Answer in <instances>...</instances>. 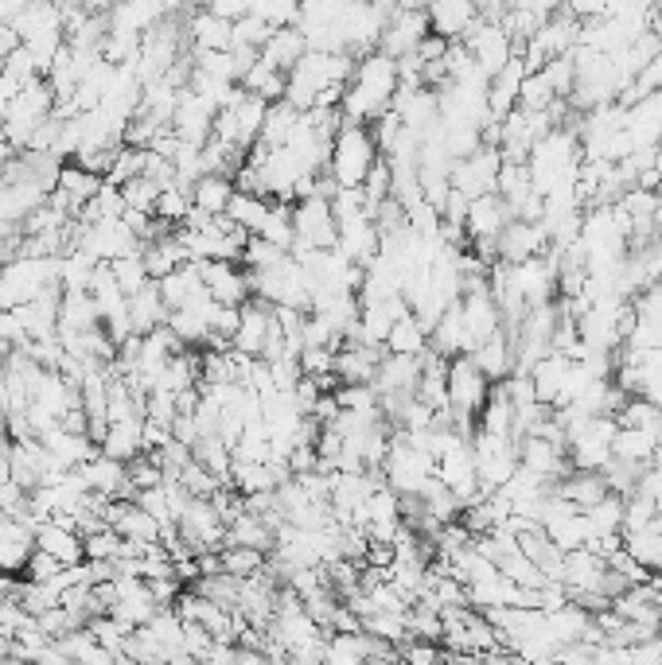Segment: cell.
<instances>
[{"mask_svg": "<svg viewBox=\"0 0 662 665\" xmlns=\"http://www.w3.org/2000/svg\"><path fill=\"white\" fill-rule=\"evenodd\" d=\"M86 627H90V634H94V639H98L102 646H106L114 657H121V650H126V639H129V634H133V627H126V622H117L109 611H106V615H94V619H90Z\"/></svg>", "mask_w": 662, "mask_h": 665, "instance_id": "cell-47", "label": "cell"}, {"mask_svg": "<svg viewBox=\"0 0 662 665\" xmlns=\"http://www.w3.org/2000/svg\"><path fill=\"white\" fill-rule=\"evenodd\" d=\"M569 366H574V358L561 355V351H549L546 358H537L534 370H530V378H534V393L542 405L557 408V401H561V390H565V373H569Z\"/></svg>", "mask_w": 662, "mask_h": 665, "instance_id": "cell-24", "label": "cell"}, {"mask_svg": "<svg viewBox=\"0 0 662 665\" xmlns=\"http://www.w3.org/2000/svg\"><path fill=\"white\" fill-rule=\"evenodd\" d=\"M549 249V230L546 222H522V218H510L503 226V234L495 238V253L499 261L507 265H519L527 258H537V253H546Z\"/></svg>", "mask_w": 662, "mask_h": 665, "instance_id": "cell-13", "label": "cell"}, {"mask_svg": "<svg viewBox=\"0 0 662 665\" xmlns=\"http://www.w3.org/2000/svg\"><path fill=\"white\" fill-rule=\"evenodd\" d=\"M269 323H273V304L250 296V300L243 304L238 331H234V351H243V355H261V346H265V335H269Z\"/></svg>", "mask_w": 662, "mask_h": 665, "instance_id": "cell-20", "label": "cell"}, {"mask_svg": "<svg viewBox=\"0 0 662 665\" xmlns=\"http://www.w3.org/2000/svg\"><path fill=\"white\" fill-rule=\"evenodd\" d=\"M20 90H24V82H20L16 74H9V71H4V67H0V109L9 106V102L16 98Z\"/></svg>", "mask_w": 662, "mask_h": 665, "instance_id": "cell-59", "label": "cell"}, {"mask_svg": "<svg viewBox=\"0 0 662 665\" xmlns=\"http://www.w3.org/2000/svg\"><path fill=\"white\" fill-rule=\"evenodd\" d=\"M659 144H662V141H659Z\"/></svg>", "mask_w": 662, "mask_h": 665, "instance_id": "cell-64", "label": "cell"}, {"mask_svg": "<svg viewBox=\"0 0 662 665\" xmlns=\"http://www.w3.org/2000/svg\"><path fill=\"white\" fill-rule=\"evenodd\" d=\"M519 463L527 471H534V475H542L546 483H557L561 475L574 471V463H569V448H565V443L546 440V436H522Z\"/></svg>", "mask_w": 662, "mask_h": 665, "instance_id": "cell-16", "label": "cell"}, {"mask_svg": "<svg viewBox=\"0 0 662 665\" xmlns=\"http://www.w3.org/2000/svg\"><path fill=\"white\" fill-rule=\"evenodd\" d=\"M12 634H4V630H0V662H4V657H12Z\"/></svg>", "mask_w": 662, "mask_h": 665, "instance_id": "cell-61", "label": "cell"}, {"mask_svg": "<svg viewBox=\"0 0 662 665\" xmlns=\"http://www.w3.org/2000/svg\"><path fill=\"white\" fill-rule=\"evenodd\" d=\"M565 9L574 12L577 20H596V16H604L608 0H565Z\"/></svg>", "mask_w": 662, "mask_h": 665, "instance_id": "cell-58", "label": "cell"}, {"mask_svg": "<svg viewBox=\"0 0 662 665\" xmlns=\"http://www.w3.org/2000/svg\"><path fill=\"white\" fill-rule=\"evenodd\" d=\"M584 518H589L592 525V537H619V533H624V495L608 490L600 502H592L589 510H584Z\"/></svg>", "mask_w": 662, "mask_h": 665, "instance_id": "cell-40", "label": "cell"}, {"mask_svg": "<svg viewBox=\"0 0 662 665\" xmlns=\"http://www.w3.org/2000/svg\"><path fill=\"white\" fill-rule=\"evenodd\" d=\"M223 545H253L261 553H273V525L258 514H238L230 525H226V542Z\"/></svg>", "mask_w": 662, "mask_h": 665, "instance_id": "cell-39", "label": "cell"}, {"mask_svg": "<svg viewBox=\"0 0 662 665\" xmlns=\"http://www.w3.org/2000/svg\"><path fill=\"white\" fill-rule=\"evenodd\" d=\"M386 351H390V355H425V351H429V331H425V323L410 311V316L394 320V328L386 335Z\"/></svg>", "mask_w": 662, "mask_h": 665, "instance_id": "cell-38", "label": "cell"}, {"mask_svg": "<svg viewBox=\"0 0 662 665\" xmlns=\"http://www.w3.org/2000/svg\"><path fill=\"white\" fill-rule=\"evenodd\" d=\"M475 428H484V432L510 436V428H515V405H510V397L503 393V385H492V397H487V405L480 408V417H475Z\"/></svg>", "mask_w": 662, "mask_h": 665, "instance_id": "cell-43", "label": "cell"}, {"mask_svg": "<svg viewBox=\"0 0 662 665\" xmlns=\"http://www.w3.org/2000/svg\"><path fill=\"white\" fill-rule=\"evenodd\" d=\"M386 346H370V343H343L335 351V378L340 382H375L378 363H382Z\"/></svg>", "mask_w": 662, "mask_h": 665, "instance_id": "cell-21", "label": "cell"}, {"mask_svg": "<svg viewBox=\"0 0 662 665\" xmlns=\"http://www.w3.org/2000/svg\"><path fill=\"white\" fill-rule=\"evenodd\" d=\"M129 320H133V335H149L168 320V304L161 296V284L149 281L141 293L129 296Z\"/></svg>", "mask_w": 662, "mask_h": 665, "instance_id": "cell-27", "label": "cell"}, {"mask_svg": "<svg viewBox=\"0 0 662 665\" xmlns=\"http://www.w3.org/2000/svg\"><path fill=\"white\" fill-rule=\"evenodd\" d=\"M335 222H340V241H335V249H340L347 261L367 269L370 261L378 258V249H382V234H378L370 211L347 214V218H335Z\"/></svg>", "mask_w": 662, "mask_h": 665, "instance_id": "cell-14", "label": "cell"}, {"mask_svg": "<svg viewBox=\"0 0 662 665\" xmlns=\"http://www.w3.org/2000/svg\"><path fill=\"white\" fill-rule=\"evenodd\" d=\"M293 226L296 238L288 246L293 249H335L340 241V222H335V211H331V199L323 195H305L293 203Z\"/></svg>", "mask_w": 662, "mask_h": 665, "instance_id": "cell-7", "label": "cell"}, {"mask_svg": "<svg viewBox=\"0 0 662 665\" xmlns=\"http://www.w3.org/2000/svg\"><path fill=\"white\" fill-rule=\"evenodd\" d=\"M12 479V460H9V448H0V483Z\"/></svg>", "mask_w": 662, "mask_h": 665, "instance_id": "cell-60", "label": "cell"}, {"mask_svg": "<svg viewBox=\"0 0 662 665\" xmlns=\"http://www.w3.org/2000/svg\"><path fill=\"white\" fill-rule=\"evenodd\" d=\"M472 455H475V471H480V490H484V495H495V490L519 471V440H515V436L475 428Z\"/></svg>", "mask_w": 662, "mask_h": 665, "instance_id": "cell-6", "label": "cell"}, {"mask_svg": "<svg viewBox=\"0 0 662 665\" xmlns=\"http://www.w3.org/2000/svg\"><path fill=\"white\" fill-rule=\"evenodd\" d=\"M557 495H565L574 506H581V510H589L592 502H600V498L608 495V483H604V475L600 471H569V475H561L557 479Z\"/></svg>", "mask_w": 662, "mask_h": 665, "instance_id": "cell-33", "label": "cell"}, {"mask_svg": "<svg viewBox=\"0 0 662 665\" xmlns=\"http://www.w3.org/2000/svg\"><path fill=\"white\" fill-rule=\"evenodd\" d=\"M234 195V179L223 176V171H206L191 183V206L206 214H226V203Z\"/></svg>", "mask_w": 662, "mask_h": 665, "instance_id": "cell-35", "label": "cell"}, {"mask_svg": "<svg viewBox=\"0 0 662 665\" xmlns=\"http://www.w3.org/2000/svg\"><path fill=\"white\" fill-rule=\"evenodd\" d=\"M141 261H144V273H149V281H164L168 273H176L179 265H184V246H179L176 230L172 234H161V238L144 241L141 246Z\"/></svg>", "mask_w": 662, "mask_h": 665, "instance_id": "cell-28", "label": "cell"}, {"mask_svg": "<svg viewBox=\"0 0 662 665\" xmlns=\"http://www.w3.org/2000/svg\"><path fill=\"white\" fill-rule=\"evenodd\" d=\"M515 218L510 214V206H507V199L499 195V191H487V195H480V199H472L468 203V218H464V230H468V238H499L503 234V226Z\"/></svg>", "mask_w": 662, "mask_h": 665, "instance_id": "cell-18", "label": "cell"}, {"mask_svg": "<svg viewBox=\"0 0 662 665\" xmlns=\"http://www.w3.org/2000/svg\"><path fill=\"white\" fill-rule=\"evenodd\" d=\"M464 47L487 79H495V74L515 59V39L507 36V27H503L499 20H487V16H480L464 32Z\"/></svg>", "mask_w": 662, "mask_h": 665, "instance_id": "cell-9", "label": "cell"}, {"mask_svg": "<svg viewBox=\"0 0 662 665\" xmlns=\"http://www.w3.org/2000/svg\"><path fill=\"white\" fill-rule=\"evenodd\" d=\"M429 27L445 39H464L468 27L480 20V0H433L429 9Z\"/></svg>", "mask_w": 662, "mask_h": 665, "instance_id": "cell-19", "label": "cell"}, {"mask_svg": "<svg viewBox=\"0 0 662 665\" xmlns=\"http://www.w3.org/2000/svg\"><path fill=\"white\" fill-rule=\"evenodd\" d=\"M624 549L647 568V572H662V525L647 522L639 530H624Z\"/></svg>", "mask_w": 662, "mask_h": 665, "instance_id": "cell-34", "label": "cell"}, {"mask_svg": "<svg viewBox=\"0 0 662 665\" xmlns=\"http://www.w3.org/2000/svg\"><path fill=\"white\" fill-rule=\"evenodd\" d=\"M402 86L398 79V59H390L386 51H367L355 59V71L343 90V121L375 124L386 109L394 106V94Z\"/></svg>", "mask_w": 662, "mask_h": 665, "instance_id": "cell-1", "label": "cell"}, {"mask_svg": "<svg viewBox=\"0 0 662 665\" xmlns=\"http://www.w3.org/2000/svg\"><path fill=\"white\" fill-rule=\"evenodd\" d=\"M382 475H386V487L398 490V495H421V487L437 475V455L429 448H421L405 436V428H398L390 436V448H386V460H382Z\"/></svg>", "mask_w": 662, "mask_h": 665, "instance_id": "cell-5", "label": "cell"}, {"mask_svg": "<svg viewBox=\"0 0 662 665\" xmlns=\"http://www.w3.org/2000/svg\"><path fill=\"white\" fill-rule=\"evenodd\" d=\"M156 284H161V296H164V304H168V311L172 308H188L199 293H206V284H203V276H199L196 261H184L176 273H168L164 281H156Z\"/></svg>", "mask_w": 662, "mask_h": 665, "instance_id": "cell-32", "label": "cell"}, {"mask_svg": "<svg viewBox=\"0 0 662 665\" xmlns=\"http://www.w3.org/2000/svg\"><path fill=\"white\" fill-rule=\"evenodd\" d=\"M472 363L480 366V370H484L492 382H503V378H510V373H515V346H510L507 331H495L492 339H484V343L475 346Z\"/></svg>", "mask_w": 662, "mask_h": 665, "instance_id": "cell-29", "label": "cell"}, {"mask_svg": "<svg viewBox=\"0 0 662 665\" xmlns=\"http://www.w3.org/2000/svg\"><path fill=\"white\" fill-rule=\"evenodd\" d=\"M378 156H382V152H378L375 129L358 121H343L335 141H331L328 171L340 187H363V179H367V171L378 164Z\"/></svg>", "mask_w": 662, "mask_h": 665, "instance_id": "cell-3", "label": "cell"}, {"mask_svg": "<svg viewBox=\"0 0 662 665\" xmlns=\"http://www.w3.org/2000/svg\"><path fill=\"white\" fill-rule=\"evenodd\" d=\"M24 323H20V316L12 308H0V343H12L20 346L24 343Z\"/></svg>", "mask_w": 662, "mask_h": 665, "instance_id": "cell-56", "label": "cell"}, {"mask_svg": "<svg viewBox=\"0 0 662 665\" xmlns=\"http://www.w3.org/2000/svg\"><path fill=\"white\" fill-rule=\"evenodd\" d=\"M59 560L51 557V553H44V549H32V557H27V565H24V572H27V580H39V584H47V580H55L59 577Z\"/></svg>", "mask_w": 662, "mask_h": 665, "instance_id": "cell-55", "label": "cell"}, {"mask_svg": "<svg viewBox=\"0 0 662 665\" xmlns=\"http://www.w3.org/2000/svg\"><path fill=\"white\" fill-rule=\"evenodd\" d=\"M137 502L149 510V514L161 522V530L164 525H176V514H172V502H168V487H149V490H137Z\"/></svg>", "mask_w": 662, "mask_h": 665, "instance_id": "cell-54", "label": "cell"}, {"mask_svg": "<svg viewBox=\"0 0 662 665\" xmlns=\"http://www.w3.org/2000/svg\"><path fill=\"white\" fill-rule=\"evenodd\" d=\"M86 4H90L94 12H109L114 4H121V0H86Z\"/></svg>", "mask_w": 662, "mask_h": 665, "instance_id": "cell-62", "label": "cell"}, {"mask_svg": "<svg viewBox=\"0 0 662 665\" xmlns=\"http://www.w3.org/2000/svg\"><path fill=\"white\" fill-rule=\"evenodd\" d=\"M109 269H114L117 284H121V293H126V296L141 293L144 284H149V273H144L141 253H126V258H114V261H109Z\"/></svg>", "mask_w": 662, "mask_h": 665, "instance_id": "cell-49", "label": "cell"}, {"mask_svg": "<svg viewBox=\"0 0 662 665\" xmlns=\"http://www.w3.org/2000/svg\"><path fill=\"white\" fill-rule=\"evenodd\" d=\"M429 12L425 9H410V4H398L390 16H386L382 39H378V51H386L390 59H402V55H413L417 44L429 36Z\"/></svg>", "mask_w": 662, "mask_h": 665, "instance_id": "cell-11", "label": "cell"}, {"mask_svg": "<svg viewBox=\"0 0 662 665\" xmlns=\"http://www.w3.org/2000/svg\"><path fill=\"white\" fill-rule=\"evenodd\" d=\"M36 549L51 553L59 565H79V560H86V549H82V533L79 530H67V525H59L55 518H47V522L36 530Z\"/></svg>", "mask_w": 662, "mask_h": 665, "instance_id": "cell-25", "label": "cell"}, {"mask_svg": "<svg viewBox=\"0 0 662 665\" xmlns=\"http://www.w3.org/2000/svg\"><path fill=\"white\" fill-rule=\"evenodd\" d=\"M199 276H203L206 293L215 296L218 304H230V308H243L250 300V273H246L243 261H196Z\"/></svg>", "mask_w": 662, "mask_h": 665, "instance_id": "cell-12", "label": "cell"}, {"mask_svg": "<svg viewBox=\"0 0 662 665\" xmlns=\"http://www.w3.org/2000/svg\"><path fill=\"white\" fill-rule=\"evenodd\" d=\"M164 187L156 183V179L149 176H133L129 183H121V195H126V203L133 206V211H144V214H153L156 211V199H161Z\"/></svg>", "mask_w": 662, "mask_h": 665, "instance_id": "cell-50", "label": "cell"}, {"mask_svg": "<svg viewBox=\"0 0 662 665\" xmlns=\"http://www.w3.org/2000/svg\"><path fill=\"white\" fill-rule=\"evenodd\" d=\"M102 452L114 455V460L129 463L144 452V417H129V420H109V432L102 440Z\"/></svg>", "mask_w": 662, "mask_h": 665, "instance_id": "cell-31", "label": "cell"}, {"mask_svg": "<svg viewBox=\"0 0 662 665\" xmlns=\"http://www.w3.org/2000/svg\"><path fill=\"white\" fill-rule=\"evenodd\" d=\"M0 67H4V47H0Z\"/></svg>", "mask_w": 662, "mask_h": 665, "instance_id": "cell-63", "label": "cell"}, {"mask_svg": "<svg viewBox=\"0 0 662 665\" xmlns=\"http://www.w3.org/2000/svg\"><path fill=\"white\" fill-rule=\"evenodd\" d=\"M94 269H98V258L86 253V249H67V253H59V284H63V288H86L90 293Z\"/></svg>", "mask_w": 662, "mask_h": 665, "instance_id": "cell-44", "label": "cell"}, {"mask_svg": "<svg viewBox=\"0 0 662 665\" xmlns=\"http://www.w3.org/2000/svg\"><path fill=\"white\" fill-rule=\"evenodd\" d=\"M448 44H452V39H445V36H437V32H429V36H425V39L417 44V51H413V55H417L421 62H440V59H445V51H448Z\"/></svg>", "mask_w": 662, "mask_h": 665, "instance_id": "cell-57", "label": "cell"}, {"mask_svg": "<svg viewBox=\"0 0 662 665\" xmlns=\"http://www.w3.org/2000/svg\"><path fill=\"white\" fill-rule=\"evenodd\" d=\"M36 549V533L20 518H0V572H20Z\"/></svg>", "mask_w": 662, "mask_h": 665, "instance_id": "cell-23", "label": "cell"}, {"mask_svg": "<svg viewBox=\"0 0 662 665\" xmlns=\"http://www.w3.org/2000/svg\"><path fill=\"white\" fill-rule=\"evenodd\" d=\"M188 211H191V191H184V187H164L161 191V199H156V218H164V222H172V226H179V222L188 218Z\"/></svg>", "mask_w": 662, "mask_h": 665, "instance_id": "cell-52", "label": "cell"}, {"mask_svg": "<svg viewBox=\"0 0 662 665\" xmlns=\"http://www.w3.org/2000/svg\"><path fill=\"white\" fill-rule=\"evenodd\" d=\"M654 448H659V436L647 432V428H619L616 440H612V455L631 463H651Z\"/></svg>", "mask_w": 662, "mask_h": 665, "instance_id": "cell-41", "label": "cell"}, {"mask_svg": "<svg viewBox=\"0 0 662 665\" xmlns=\"http://www.w3.org/2000/svg\"><path fill=\"white\" fill-rule=\"evenodd\" d=\"M102 328V308L86 288H63L59 300V331H90Z\"/></svg>", "mask_w": 662, "mask_h": 665, "instance_id": "cell-26", "label": "cell"}, {"mask_svg": "<svg viewBox=\"0 0 662 665\" xmlns=\"http://www.w3.org/2000/svg\"><path fill=\"white\" fill-rule=\"evenodd\" d=\"M288 249L273 246V241L261 238V234H250V241H246V249H243V265L246 269H273Z\"/></svg>", "mask_w": 662, "mask_h": 665, "instance_id": "cell-53", "label": "cell"}, {"mask_svg": "<svg viewBox=\"0 0 662 665\" xmlns=\"http://www.w3.org/2000/svg\"><path fill=\"white\" fill-rule=\"evenodd\" d=\"M429 346L445 358L472 355V351H475V339H472V331H468V320H464V308H460V300L448 304V308L440 311V320L433 323V331H429Z\"/></svg>", "mask_w": 662, "mask_h": 665, "instance_id": "cell-17", "label": "cell"}, {"mask_svg": "<svg viewBox=\"0 0 662 665\" xmlns=\"http://www.w3.org/2000/svg\"><path fill=\"white\" fill-rule=\"evenodd\" d=\"M285 82H288V74L285 71H277L273 62H265V59H258L246 71V79H243V86L250 90V94H258V98H265V102H277V98H285Z\"/></svg>", "mask_w": 662, "mask_h": 665, "instance_id": "cell-42", "label": "cell"}, {"mask_svg": "<svg viewBox=\"0 0 662 665\" xmlns=\"http://www.w3.org/2000/svg\"><path fill=\"white\" fill-rule=\"evenodd\" d=\"M499 168H503V152L499 144H480L475 152L452 161V187L464 191L468 199H480L487 191H495V179H499Z\"/></svg>", "mask_w": 662, "mask_h": 665, "instance_id": "cell-10", "label": "cell"}, {"mask_svg": "<svg viewBox=\"0 0 662 665\" xmlns=\"http://www.w3.org/2000/svg\"><path fill=\"white\" fill-rule=\"evenodd\" d=\"M230 27L234 20L218 16V12L203 9L188 16V39L196 47H230Z\"/></svg>", "mask_w": 662, "mask_h": 665, "instance_id": "cell-37", "label": "cell"}, {"mask_svg": "<svg viewBox=\"0 0 662 665\" xmlns=\"http://www.w3.org/2000/svg\"><path fill=\"white\" fill-rule=\"evenodd\" d=\"M215 114H218L215 102H206L203 94H196L191 86H184L179 90L176 114H172V129H176L184 141L206 144L211 141V129H215Z\"/></svg>", "mask_w": 662, "mask_h": 665, "instance_id": "cell-15", "label": "cell"}, {"mask_svg": "<svg viewBox=\"0 0 662 665\" xmlns=\"http://www.w3.org/2000/svg\"><path fill=\"white\" fill-rule=\"evenodd\" d=\"M308 51V39H305V32L296 24H285V27H277L273 36H269V44L261 47V59L265 62H273L277 71H293L296 62H300V55Z\"/></svg>", "mask_w": 662, "mask_h": 665, "instance_id": "cell-30", "label": "cell"}, {"mask_svg": "<svg viewBox=\"0 0 662 665\" xmlns=\"http://www.w3.org/2000/svg\"><path fill=\"white\" fill-rule=\"evenodd\" d=\"M277 27L269 24V20H261V16H253V12H243V16L234 20V27H230V44H243V47H265L269 44V36H273Z\"/></svg>", "mask_w": 662, "mask_h": 665, "instance_id": "cell-48", "label": "cell"}, {"mask_svg": "<svg viewBox=\"0 0 662 665\" xmlns=\"http://www.w3.org/2000/svg\"><path fill=\"white\" fill-rule=\"evenodd\" d=\"M492 378L472 363V355L448 358V408H452V425L457 432L472 436V420L492 397Z\"/></svg>", "mask_w": 662, "mask_h": 665, "instance_id": "cell-4", "label": "cell"}, {"mask_svg": "<svg viewBox=\"0 0 662 665\" xmlns=\"http://www.w3.org/2000/svg\"><path fill=\"white\" fill-rule=\"evenodd\" d=\"M351 71H355V55H347V51H312V47H308V51L300 55V62L288 71L285 102H293L296 109H312L323 90L347 82Z\"/></svg>", "mask_w": 662, "mask_h": 665, "instance_id": "cell-2", "label": "cell"}, {"mask_svg": "<svg viewBox=\"0 0 662 665\" xmlns=\"http://www.w3.org/2000/svg\"><path fill=\"white\" fill-rule=\"evenodd\" d=\"M527 71H530L527 59L515 51V59H510L507 67H503V71L492 79V86H487V102H492L495 121H503L510 109L519 106V90H522V79H527Z\"/></svg>", "mask_w": 662, "mask_h": 665, "instance_id": "cell-22", "label": "cell"}, {"mask_svg": "<svg viewBox=\"0 0 662 665\" xmlns=\"http://www.w3.org/2000/svg\"><path fill=\"white\" fill-rule=\"evenodd\" d=\"M659 413H662V405H654L651 397L636 393V397H627L624 405H619L616 420H619V428H647V432H654V425H659Z\"/></svg>", "mask_w": 662, "mask_h": 665, "instance_id": "cell-46", "label": "cell"}, {"mask_svg": "<svg viewBox=\"0 0 662 665\" xmlns=\"http://www.w3.org/2000/svg\"><path fill=\"white\" fill-rule=\"evenodd\" d=\"M554 86L546 82V74L542 71H527V79H522V90H519V106L522 109H549L554 106Z\"/></svg>", "mask_w": 662, "mask_h": 665, "instance_id": "cell-51", "label": "cell"}, {"mask_svg": "<svg viewBox=\"0 0 662 665\" xmlns=\"http://www.w3.org/2000/svg\"><path fill=\"white\" fill-rule=\"evenodd\" d=\"M269 211H273V199H269V195H250V191H238V187H234L230 203H226V218L238 222V226H243V230H250V234H261Z\"/></svg>", "mask_w": 662, "mask_h": 665, "instance_id": "cell-36", "label": "cell"}, {"mask_svg": "<svg viewBox=\"0 0 662 665\" xmlns=\"http://www.w3.org/2000/svg\"><path fill=\"white\" fill-rule=\"evenodd\" d=\"M218 557H223V572H234V577H253V572L265 568L269 553L253 549V545H223Z\"/></svg>", "mask_w": 662, "mask_h": 665, "instance_id": "cell-45", "label": "cell"}, {"mask_svg": "<svg viewBox=\"0 0 662 665\" xmlns=\"http://www.w3.org/2000/svg\"><path fill=\"white\" fill-rule=\"evenodd\" d=\"M176 530L191 553L223 549V542H226V522H223V514H218V506L211 502V498H199V495L188 498L184 514L176 518Z\"/></svg>", "mask_w": 662, "mask_h": 665, "instance_id": "cell-8", "label": "cell"}]
</instances>
